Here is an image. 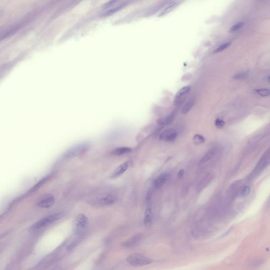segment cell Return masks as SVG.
Here are the masks:
<instances>
[{"label":"cell","instance_id":"cell-1","mask_svg":"<svg viewBox=\"0 0 270 270\" xmlns=\"http://www.w3.org/2000/svg\"><path fill=\"white\" fill-rule=\"evenodd\" d=\"M64 216H65V213L63 212L55 213V214L49 215L47 217L42 218L40 221L35 223V224L30 228L29 231L31 232H37L39 230L43 229L46 226L51 224L57 221L60 219L63 218Z\"/></svg>","mask_w":270,"mask_h":270},{"label":"cell","instance_id":"cell-2","mask_svg":"<svg viewBox=\"0 0 270 270\" xmlns=\"http://www.w3.org/2000/svg\"><path fill=\"white\" fill-rule=\"evenodd\" d=\"M126 261L129 265L135 267L147 265L153 262L151 258L139 253H134L130 255L127 258Z\"/></svg>","mask_w":270,"mask_h":270},{"label":"cell","instance_id":"cell-3","mask_svg":"<svg viewBox=\"0 0 270 270\" xmlns=\"http://www.w3.org/2000/svg\"><path fill=\"white\" fill-rule=\"evenodd\" d=\"M89 144L88 142H83L74 146L64 154L63 158L68 159L80 156L86 152L89 148Z\"/></svg>","mask_w":270,"mask_h":270},{"label":"cell","instance_id":"cell-4","mask_svg":"<svg viewBox=\"0 0 270 270\" xmlns=\"http://www.w3.org/2000/svg\"><path fill=\"white\" fill-rule=\"evenodd\" d=\"M270 164V148L263 154L253 170L252 176L256 177Z\"/></svg>","mask_w":270,"mask_h":270},{"label":"cell","instance_id":"cell-5","mask_svg":"<svg viewBox=\"0 0 270 270\" xmlns=\"http://www.w3.org/2000/svg\"><path fill=\"white\" fill-rule=\"evenodd\" d=\"M89 220L87 216L83 214L78 215L74 221V229L76 233L82 232L88 227Z\"/></svg>","mask_w":270,"mask_h":270},{"label":"cell","instance_id":"cell-6","mask_svg":"<svg viewBox=\"0 0 270 270\" xmlns=\"http://www.w3.org/2000/svg\"><path fill=\"white\" fill-rule=\"evenodd\" d=\"M116 202V196L111 194H107L97 198L94 204L100 206H108L114 204Z\"/></svg>","mask_w":270,"mask_h":270},{"label":"cell","instance_id":"cell-7","mask_svg":"<svg viewBox=\"0 0 270 270\" xmlns=\"http://www.w3.org/2000/svg\"><path fill=\"white\" fill-rule=\"evenodd\" d=\"M55 199L54 196L51 194H45L38 202L37 206L39 207L48 208L54 204Z\"/></svg>","mask_w":270,"mask_h":270},{"label":"cell","instance_id":"cell-8","mask_svg":"<svg viewBox=\"0 0 270 270\" xmlns=\"http://www.w3.org/2000/svg\"><path fill=\"white\" fill-rule=\"evenodd\" d=\"M177 137V132L174 128H168L164 130L160 134L159 139L165 142H172L174 141Z\"/></svg>","mask_w":270,"mask_h":270},{"label":"cell","instance_id":"cell-9","mask_svg":"<svg viewBox=\"0 0 270 270\" xmlns=\"http://www.w3.org/2000/svg\"><path fill=\"white\" fill-rule=\"evenodd\" d=\"M191 87L190 86H186L183 87L179 90L175 97L174 104L176 106H178L183 101L184 98L186 97L188 94L190 92Z\"/></svg>","mask_w":270,"mask_h":270},{"label":"cell","instance_id":"cell-10","mask_svg":"<svg viewBox=\"0 0 270 270\" xmlns=\"http://www.w3.org/2000/svg\"><path fill=\"white\" fill-rule=\"evenodd\" d=\"M183 1H170L168 4H167L166 7L164 8L161 11L159 12V14H158V17H163L165 15H166L168 14H169L170 12H172Z\"/></svg>","mask_w":270,"mask_h":270},{"label":"cell","instance_id":"cell-11","mask_svg":"<svg viewBox=\"0 0 270 270\" xmlns=\"http://www.w3.org/2000/svg\"><path fill=\"white\" fill-rule=\"evenodd\" d=\"M152 219V203L149 200L147 203L146 207L145 216H144V224L145 226H149L151 225Z\"/></svg>","mask_w":270,"mask_h":270},{"label":"cell","instance_id":"cell-12","mask_svg":"<svg viewBox=\"0 0 270 270\" xmlns=\"http://www.w3.org/2000/svg\"><path fill=\"white\" fill-rule=\"evenodd\" d=\"M142 234H138L132 236L123 244V246L126 248H132L137 246L140 242L142 241Z\"/></svg>","mask_w":270,"mask_h":270},{"label":"cell","instance_id":"cell-13","mask_svg":"<svg viewBox=\"0 0 270 270\" xmlns=\"http://www.w3.org/2000/svg\"><path fill=\"white\" fill-rule=\"evenodd\" d=\"M170 174L165 172L159 175L154 182V187L156 189H159L164 186L170 178Z\"/></svg>","mask_w":270,"mask_h":270},{"label":"cell","instance_id":"cell-14","mask_svg":"<svg viewBox=\"0 0 270 270\" xmlns=\"http://www.w3.org/2000/svg\"><path fill=\"white\" fill-rule=\"evenodd\" d=\"M129 164H130V162L128 160L122 163L120 165H119L116 170H114V173L112 174L110 177L111 178H118L119 177L121 176L123 174L125 173L126 171L128 170L129 168Z\"/></svg>","mask_w":270,"mask_h":270},{"label":"cell","instance_id":"cell-15","mask_svg":"<svg viewBox=\"0 0 270 270\" xmlns=\"http://www.w3.org/2000/svg\"><path fill=\"white\" fill-rule=\"evenodd\" d=\"M129 4V2H121V3L119 4L117 6H115V7H111V8L108 9L106 11H104V13L102 14V15L104 16V17H107V16H109V15H111L112 14H114L115 13H116L117 12H118L120 10L122 9H123L124 7H126L127 5Z\"/></svg>","mask_w":270,"mask_h":270},{"label":"cell","instance_id":"cell-16","mask_svg":"<svg viewBox=\"0 0 270 270\" xmlns=\"http://www.w3.org/2000/svg\"><path fill=\"white\" fill-rule=\"evenodd\" d=\"M174 117H175V113L173 112L164 117L159 118L158 119H157L156 122L159 125H169L172 121H173Z\"/></svg>","mask_w":270,"mask_h":270},{"label":"cell","instance_id":"cell-17","mask_svg":"<svg viewBox=\"0 0 270 270\" xmlns=\"http://www.w3.org/2000/svg\"><path fill=\"white\" fill-rule=\"evenodd\" d=\"M132 149L128 147H121L116 148L112 152V154L115 156H121L131 152Z\"/></svg>","mask_w":270,"mask_h":270},{"label":"cell","instance_id":"cell-18","mask_svg":"<svg viewBox=\"0 0 270 270\" xmlns=\"http://www.w3.org/2000/svg\"><path fill=\"white\" fill-rule=\"evenodd\" d=\"M195 104V98L192 97L188 100L187 101L186 103L184 104L183 107L182 108L181 112L183 114H186L189 111L191 110V109L193 107Z\"/></svg>","mask_w":270,"mask_h":270},{"label":"cell","instance_id":"cell-19","mask_svg":"<svg viewBox=\"0 0 270 270\" xmlns=\"http://www.w3.org/2000/svg\"><path fill=\"white\" fill-rule=\"evenodd\" d=\"M216 150L215 148L210 149L209 151H208L207 152L201 159L200 161L201 164H203L205 163H207L209 160H211L214 156L216 154Z\"/></svg>","mask_w":270,"mask_h":270},{"label":"cell","instance_id":"cell-20","mask_svg":"<svg viewBox=\"0 0 270 270\" xmlns=\"http://www.w3.org/2000/svg\"><path fill=\"white\" fill-rule=\"evenodd\" d=\"M251 192V188L249 186H246L243 188L242 190L239 193V198H244L247 197Z\"/></svg>","mask_w":270,"mask_h":270},{"label":"cell","instance_id":"cell-21","mask_svg":"<svg viewBox=\"0 0 270 270\" xmlns=\"http://www.w3.org/2000/svg\"><path fill=\"white\" fill-rule=\"evenodd\" d=\"M231 45V42H225L224 43H223V44H222L221 45H219L217 48L214 51V53H219V52H222V51H223V50H224L226 49L227 48Z\"/></svg>","mask_w":270,"mask_h":270},{"label":"cell","instance_id":"cell-22","mask_svg":"<svg viewBox=\"0 0 270 270\" xmlns=\"http://www.w3.org/2000/svg\"><path fill=\"white\" fill-rule=\"evenodd\" d=\"M193 141L195 144L200 145L205 142V139L203 136L199 135V134H196L193 137Z\"/></svg>","mask_w":270,"mask_h":270},{"label":"cell","instance_id":"cell-23","mask_svg":"<svg viewBox=\"0 0 270 270\" xmlns=\"http://www.w3.org/2000/svg\"><path fill=\"white\" fill-rule=\"evenodd\" d=\"M255 92L262 97H267L270 94V90L267 89H256L255 90Z\"/></svg>","mask_w":270,"mask_h":270},{"label":"cell","instance_id":"cell-24","mask_svg":"<svg viewBox=\"0 0 270 270\" xmlns=\"http://www.w3.org/2000/svg\"><path fill=\"white\" fill-rule=\"evenodd\" d=\"M248 76H249V73L247 72H239L234 75L233 76V79L235 80H242L246 79Z\"/></svg>","mask_w":270,"mask_h":270},{"label":"cell","instance_id":"cell-25","mask_svg":"<svg viewBox=\"0 0 270 270\" xmlns=\"http://www.w3.org/2000/svg\"><path fill=\"white\" fill-rule=\"evenodd\" d=\"M244 23L243 22H238V23H236L234 25L232 26L231 28L230 29L229 32H234L237 31L239 30L240 29L242 28L244 26Z\"/></svg>","mask_w":270,"mask_h":270},{"label":"cell","instance_id":"cell-26","mask_svg":"<svg viewBox=\"0 0 270 270\" xmlns=\"http://www.w3.org/2000/svg\"><path fill=\"white\" fill-rule=\"evenodd\" d=\"M215 124L217 128H222L225 125V121L220 118H217L215 120Z\"/></svg>","mask_w":270,"mask_h":270},{"label":"cell","instance_id":"cell-27","mask_svg":"<svg viewBox=\"0 0 270 270\" xmlns=\"http://www.w3.org/2000/svg\"><path fill=\"white\" fill-rule=\"evenodd\" d=\"M184 174H185V170L182 169V170H180L178 172V173L177 174V176L179 178H181V177H183Z\"/></svg>","mask_w":270,"mask_h":270},{"label":"cell","instance_id":"cell-28","mask_svg":"<svg viewBox=\"0 0 270 270\" xmlns=\"http://www.w3.org/2000/svg\"><path fill=\"white\" fill-rule=\"evenodd\" d=\"M267 81L270 83V76L267 78Z\"/></svg>","mask_w":270,"mask_h":270},{"label":"cell","instance_id":"cell-29","mask_svg":"<svg viewBox=\"0 0 270 270\" xmlns=\"http://www.w3.org/2000/svg\"><path fill=\"white\" fill-rule=\"evenodd\" d=\"M268 203H269V205H270V200H269V201H268Z\"/></svg>","mask_w":270,"mask_h":270}]
</instances>
